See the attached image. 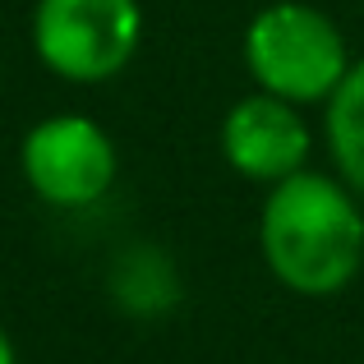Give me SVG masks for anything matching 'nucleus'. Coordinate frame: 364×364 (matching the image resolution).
<instances>
[{
  "label": "nucleus",
  "instance_id": "nucleus-1",
  "mask_svg": "<svg viewBox=\"0 0 364 364\" xmlns=\"http://www.w3.org/2000/svg\"><path fill=\"white\" fill-rule=\"evenodd\" d=\"M263 258L295 295H337L364 263V213L332 176L277 180L258 217Z\"/></svg>",
  "mask_w": 364,
  "mask_h": 364
},
{
  "label": "nucleus",
  "instance_id": "nucleus-2",
  "mask_svg": "<svg viewBox=\"0 0 364 364\" xmlns=\"http://www.w3.org/2000/svg\"><path fill=\"white\" fill-rule=\"evenodd\" d=\"M245 65L258 88L286 102H323L341 88L350 60L328 14L314 5H267L245 28Z\"/></svg>",
  "mask_w": 364,
  "mask_h": 364
},
{
  "label": "nucleus",
  "instance_id": "nucleus-3",
  "mask_svg": "<svg viewBox=\"0 0 364 364\" xmlns=\"http://www.w3.org/2000/svg\"><path fill=\"white\" fill-rule=\"evenodd\" d=\"M143 37L139 0H37L33 46L51 74L102 83L134 60Z\"/></svg>",
  "mask_w": 364,
  "mask_h": 364
},
{
  "label": "nucleus",
  "instance_id": "nucleus-4",
  "mask_svg": "<svg viewBox=\"0 0 364 364\" xmlns=\"http://www.w3.org/2000/svg\"><path fill=\"white\" fill-rule=\"evenodd\" d=\"M23 180L51 208H88L116 180V148L88 116H51L23 139Z\"/></svg>",
  "mask_w": 364,
  "mask_h": 364
},
{
  "label": "nucleus",
  "instance_id": "nucleus-5",
  "mask_svg": "<svg viewBox=\"0 0 364 364\" xmlns=\"http://www.w3.org/2000/svg\"><path fill=\"white\" fill-rule=\"evenodd\" d=\"M222 152L245 180H277L295 176L309 157V124L300 120L295 102L272 97V92H254L240 97L222 120Z\"/></svg>",
  "mask_w": 364,
  "mask_h": 364
},
{
  "label": "nucleus",
  "instance_id": "nucleus-6",
  "mask_svg": "<svg viewBox=\"0 0 364 364\" xmlns=\"http://www.w3.org/2000/svg\"><path fill=\"white\" fill-rule=\"evenodd\" d=\"M328 143H332V157H337V171L346 176V185L364 194V60L350 65L341 88L332 92Z\"/></svg>",
  "mask_w": 364,
  "mask_h": 364
},
{
  "label": "nucleus",
  "instance_id": "nucleus-7",
  "mask_svg": "<svg viewBox=\"0 0 364 364\" xmlns=\"http://www.w3.org/2000/svg\"><path fill=\"white\" fill-rule=\"evenodd\" d=\"M0 364H14V341L5 337V328H0Z\"/></svg>",
  "mask_w": 364,
  "mask_h": 364
}]
</instances>
